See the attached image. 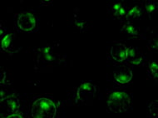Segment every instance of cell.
Segmentation results:
<instances>
[{"instance_id": "cell-1", "label": "cell", "mask_w": 158, "mask_h": 118, "mask_svg": "<svg viewBox=\"0 0 158 118\" xmlns=\"http://www.w3.org/2000/svg\"><path fill=\"white\" fill-rule=\"evenodd\" d=\"M132 93L122 89L112 91L107 96V106L113 112H125L131 108Z\"/></svg>"}, {"instance_id": "cell-2", "label": "cell", "mask_w": 158, "mask_h": 118, "mask_svg": "<svg viewBox=\"0 0 158 118\" xmlns=\"http://www.w3.org/2000/svg\"><path fill=\"white\" fill-rule=\"evenodd\" d=\"M31 116L35 118H53L57 116V106L51 98L47 96H38L32 102Z\"/></svg>"}, {"instance_id": "cell-3", "label": "cell", "mask_w": 158, "mask_h": 118, "mask_svg": "<svg viewBox=\"0 0 158 118\" xmlns=\"http://www.w3.org/2000/svg\"><path fill=\"white\" fill-rule=\"evenodd\" d=\"M17 27L23 32L30 33L38 27V20L33 14L29 12H23L16 18Z\"/></svg>"}, {"instance_id": "cell-4", "label": "cell", "mask_w": 158, "mask_h": 118, "mask_svg": "<svg viewBox=\"0 0 158 118\" xmlns=\"http://www.w3.org/2000/svg\"><path fill=\"white\" fill-rule=\"evenodd\" d=\"M127 47L122 43H114L110 49V54L112 60L117 63H124L127 61Z\"/></svg>"}, {"instance_id": "cell-5", "label": "cell", "mask_w": 158, "mask_h": 118, "mask_svg": "<svg viewBox=\"0 0 158 118\" xmlns=\"http://www.w3.org/2000/svg\"><path fill=\"white\" fill-rule=\"evenodd\" d=\"M132 76L131 69L126 67H119L113 71V80L119 85H125L130 83L132 79Z\"/></svg>"}, {"instance_id": "cell-6", "label": "cell", "mask_w": 158, "mask_h": 118, "mask_svg": "<svg viewBox=\"0 0 158 118\" xmlns=\"http://www.w3.org/2000/svg\"><path fill=\"white\" fill-rule=\"evenodd\" d=\"M97 92V88L94 85L88 83H82L77 90V96L80 100H86L90 97H94Z\"/></svg>"}, {"instance_id": "cell-7", "label": "cell", "mask_w": 158, "mask_h": 118, "mask_svg": "<svg viewBox=\"0 0 158 118\" xmlns=\"http://www.w3.org/2000/svg\"><path fill=\"white\" fill-rule=\"evenodd\" d=\"M127 8L122 2H115L109 6V12L112 18L116 19H124L127 15Z\"/></svg>"}, {"instance_id": "cell-8", "label": "cell", "mask_w": 158, "mask_h": 118, "mask_svg": "<svg viewBox=\"0 0 158 118\" xmlns=\"http://www.w3.org/2000/svg\"><path fill=\"white\" fill-rule=\"evenodd\" d=\"M143 10H142V6L134 5L133 7H131L128 8L127 11V15H126V19L127 20H136L139 19L143 15Z\"/></svg>"}, {"instance_id": "cell-9", "label": "cell", "mask_w": 158, "mask_h": 118, "mask_svg": "<svg viewBox=\"0 0 158 118\" xmlns=\"http://www.w3.org/2000/svg\"><path fill=\"white\" fill-rule=\"evenodd\" d=\"M19 107V100L16 97L10 96L6 99V110L8 111L7 113H13L18 111Z\"/></svg>"}, {"instance_id": "cell-10", "label": "cell", "mask_w": 158, "mask_h": 118, "mask_svg": "<svg viewBox=\"0 0 158 118\" xmlns=\"http://www.w3.org/2000/svg\"><path fill=\"white\" fill-rule=\"evenodd\" d=\"M142 8L143 14H147L151 18L152 15L155 14L156 11L157 10V3L154 1H147L145 2L144 5L142 6Z\"/></svg>"}, {"instance_id": "cell-11", "label": "cell", "mask_w": 158, "mask_h": 118, "mask_svg": "<svg viewBox=\"0 0 158 118\" xmlns=\"http://www.w3.org/2000/svg\"><path fill=\"white\" fill-rule=\"evenodd\" d=\"M121 33L130 36H138L139 35V31L138 28H136L131 22H127L123 25Z\"/></svg>"}, {"instance_id": "cell-12", "label": "cell", "mask_w": 158, "mask_h": 118, "mask_svg": "<svg viewBox=\"0 0 158 118\" xmlns=\"http://www.w3.org/2000/svg\"><path fill=\"white\" fill-rule=\"evenodd\" d=\"M14 34L12 33H7L2 39V49L4 51H8L11 47L12 42L14 41Z\"/></svg>"}, {"instance_id": "cell-13", "label": "cell", "mask_w": 158, "mask_h": 118, "mask_svg": "<svg viewBox=\"0 0 158 118\" xmlns=\"http://www.w3.org/2000/svg\"><path fill=\"white\" fill-rule=\"evenodd\" d=\"M140 56H142V54L137 51V49H136V47H130L129 48H127V61H126V62L130 63L131 61H133L134 59L139 58Z\"/></svg>"}, {"instance_id": "cell-14", "label": "cell", "mask_w": 158, "mask_h": 118, "mask_svg": "<svg viewBox=\"0 0 158 118\" xmlns=\"http://www.w3.org/2000/svg\"><path fill=\"white\" fill-rule=\"evenodd\" d=\"M149 72L148 74L151 75V77L152 79H156L157 78V73H156V70H157V62L156 60L151 61L149 64Z\"/></svg>"}, {"instance_id": "cell-15", "label": "cell", "mask_w": 158, "mask_h": 118, "mask_svg": "<svg viewBox=\"0 0 158 118\" xmlns=\"http://www.w3.org/2000/svg\"><path fill=\"white\" fill-rule=\"evenodd\" d=\"M5 116V117H23V115L17 111L15 112L6 114L5 116Z\"/></svg>"}]
</instances>
